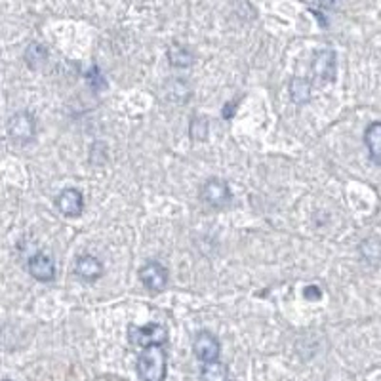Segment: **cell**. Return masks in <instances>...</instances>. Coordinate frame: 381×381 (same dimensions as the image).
Masks as SVG:
<instances>
[{"label":"cell","mask_w":381,"mask_h":381,"mask_svg":"<svg viewBox=\"0 0 381 381\" xmlns=\"http://www.w3.org/2000/svg\"><path fill=\"white\" fill-rule=\"evenodd\" d=\"M137 372L143 381H164L166 378V353L162 347H149L137 358Z\"/></svg>","instance_id":"6da1fadb"},{"label":"cell","mask_w":381,"mask_h":381,"mask_svg":"<svg viewBox=\"0 0 381 381\" xmlns=\"http://www.w3.org/2000/svg\"><path fill=\"white\" fill-rule=\"evenodd\" d=\"M128 340L135 347L141 349H149V347H162L168 342V330L166 326L162 324H151L147 326H135L132 324L128 328Z\"/></svg>","instance_id":"7a4b0ae2"},{"label":"cell","mask_w":381,"mask_h":381,"mask_svg":"<svg viewBox=\"0 0 381 381\" xmlns=\"http://www.w3.org/2000/svg\"><path fill=\"white\" fill-rule=\"evenodd\" d=\"M200 199L204 200L210 208L222 210V208L229 206V202L233 200V195H231V189L227 183L219 179V177H212V179H208L202 185Z\"/></svg>","instance_id":"3957f363"},{"label":"cell","mask_w":381,"mask_h":381,"mask_svg":"<svg viewBox=\"0 0 381 381\" xmlns=\"http://www.w3.org/2000/svg\"><path fill=\"white\" fill-rule=\"evenodd\" d=\"M311 71H313L315 79H317L320 84L333 82V79H335V71H338V57H335V52L330 50V48L318 50L317 54L313 56Z\"/></svg>","instance_id":"277c9868"},{"label":"cell","mask_w":381,"mask_h":381,"mask_svg":"<svg viewBox=\"0 0 381 381\" xmlns=\"http://www.w3.org/2000/svg\"><path fill=\"white\" fill-rule=\"evenodd\" d=\"M8 134L12 139L19 143L32 141V137L37 134V122L31 113L19 111L12 115L8 120Z\"/></svg>","instance_id":"5b68a950"},{"label":"cell","mask_w":381,"mask_h":381,"mask_svg":"<svg viewBox=\"0 0 381 381\" xmlns=\"http://www.w3.org/2000/svg\"><path fill=\"white\" fill-rule=\"evenodd\" d=\"M139 278H141L143 286H145L147 290L159 294L162 290H166L170 275H168L166 267L160 265L159 262H147L141 269H139Z\"/></svg>","instance_id":"8992f818"},{"label":"cell","mask_w":381,"mask_h":381,"mask_svg":"<svg viewBox=\"0 0 381 381\" xmlns=\"http://www.w3.org/2000/svg\"><path fill=\"white\" fill-rule=\"evenodd\" d=\"M193 351H195V357L199 358L200 362H215L219 358V342L215 338L214 333L208 332V330H202V332L197 335V340L193 343Z\"/></svg>","instance_id":"52a82bcc"},{"label":"cell","mask_w":381,"mask_h":381,"mask_svg":"<svg viewBox=\"0 0 381 381\" xmlns=\"http://www.w3.org/2000/svg\"><path fill=\"white\" fill-rule=\"evenodd\" d=\"M75 273L84 282H95V280L104 277V263L99 262L95 255H80L77 263H75Z\"/></svg>","instance_id":"ba28073f"},{"label":"cell","mask_w":381,"mask_h":381,"mask_svg":"<svg viewBox=\"0 0 381 381\" xmlns=\"http://www.w3.org/2000/svg\"><path fill=\"white\" fill-rule=\"evenodd\" d=\"M56 206L57 210L63 215H67V217H77V215L82 214V210H84V199H82L80 190L65 189L57 195Z\"/></svg>","instance_id":"9c48e42d"},{"label":"cell","mask_w":381,"mask_h":381,"mask_svg":"<svg viewBox=\"0 0 381 381\" xmlns=\"http://www.w3.org/2000/svg\"><path fill=\"white\" fill-rule=\"evenodd\" d=\"M29 273L32 278H37L39 282H50L56 278V265L52 262V257L46 254H35L29 260Z\"/></svg>","instance_id":"30bf717a"},{"label":"cell","mask_w":381,"mask_h":381,"mask_svg":"<svg viewBox=\"0 0 381 381\" xmlns=\"http://www.w3.org/2000/svg\"><path fill=\"white\" fill-rule=\"evenodd\" d=\"M366 149L370 153V159L381 166V122H373L364 132Z\"/></svg>","instance_id":"8fae6325"},{"label":"cell","mask_w":381,"mask_h":381,"mask_svg":"<svg viewBox=\"0 0 381 381\" xmlns=\"http://www.w3.org/2000/svg\"><path fill=\"white\" fill-rule=\"evenodd\" d=\"M168 59H170V63L177 67V69H187L190 65L195 63V56H193V52H190L189 48L179 46V44H174V46H170L168 50Z\"/></svg>","instance_id":"7c38bea8"},{"label":"cell","mask_w":381,"mask_h":381,"mask_svg":"<svg viewBox=\"0 0 381 381\" xmlns=\"http://www.w3.org/2000/svg\"><path fill=\"white\" fill-rule=\"evenodd\" d=\"M290 95H292V101L297 105L309 104L311 99V82L302 77H295L290 82Z\"/></svg>","instance_id":"4fadbf2b"},{"label":"cell","mask_w":381,"mask_h":381,"mask_svg":"<svg viewBox=\"0 0 381 381\" xmlns=\"http://www.w3.org/2000/svg\"><path fill=\"white\" fill-rule=\"evenodd\" d=\"M48 59V50L46 46H42L40 42H31L27 50H25V61L29 67L37 69L40 65L46 63Z\"/></svg>","instance_id":"5bb4252c"},{"label":"cell","mask_w":381,"mask_h":381,"mask_svg":"<svg viewBox=\"0 0 381 381\" xmlns=\"http://www.w3.org/2000/svg\"><path fill=\"white\" fill-rule=\"evenodd\" d=\"M227 375H229V370L219 360L206 362L202 368V380L204 381H227Z\"/></svg>","instance_id":"9a60e30c"},{"label":"cell","mask_w":381,"mask_h":381,"mask_svg":"<svg viewBox=\"0 0 381 381\" xmlns=\"http://www.w3.org/2000/svg\"><path fill=\"white\" fill-rule=\"evenodd\" d=\"M189 132H190V137H193L195 141H204V139L208 137V120L202 119V117L193 119Z\"/></svg>","instance_id":"2e32d148"},{"label":"cell","mask_w":381,"mask_h":381,"mask_svg":"<svg viewBox=\"0 0 381 381\" xmlns=\"http://www.w3.org/2000/svg\"><path fill=\"white\" fill-rule=\"evenodd\" d=\"M338 2H340V0H318V4L326 10L335 8V6H338Z\"/></svg>","instance_id":"e0dca14e"},{"label":"cell","mask_w":381,"mask_h":381,"mask_svg":"<svg viewBox=\"0 0 381 381\" xmlns=\"http://www.w3.org/2000/svg\"><path fill=\"white\" fill-rule=\"evenodd\" d=\"M305 295H307V297H315V300H318V297H320L317 288H307V290H305Z\"/></svg>","instance_id":"ac0fdd59"},{"label":"cell","mask_w":381,"mask_h":381,"mask_svg":"<svg viewBox=\"0 0 381 381\" xmlns=\"http://www.w3.org/2000/svg\"><path fill=\"white\" fill-rule=\"evenodd\" d=\"M2 381H14V380H2Z\"/></svg>","instance_id":"d6986e66"}]
</instances>
